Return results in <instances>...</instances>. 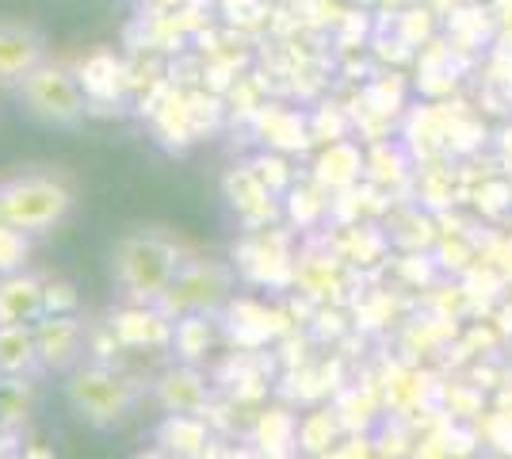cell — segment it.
<instances>
[{
  "label": "cell",
  "mask_w": 512,
  "mask_h": 459,
  "mask_svg": "<svg viewBox=\"0 0 512 459\" xmlns=\"http://www.w3.org/2000/svg\"><path fill=\"white\" fill-rule=\"evenodd\" d=\"M127 272H134V284L138 287H161L169 276V253L161 245L150 241H138L127 249Z\"/></svg>",
  "instance_id": "obj_4"
},
{
  "label": "cell",
  "mask_w": 512,
  "mask_h": 459,
  "mask_svg": "<svg viewBox=\"0 0 512 459\" xmlns=\"http://www.w3.org/2000/svg\"><path fill=\"white\" fill-rule=\"evenodd\" d=\"M20 100L27 104L31 115H39L43 123H58L69 127L85 115V88L81 81L62 66L43 62L39 69H31L20 81Z\"/></svg>",
  "instance_id": "obj_2"
},
{
  "label": "cell",
  "mask_w": 512,
  "mask_h": 459,
  "mask_svg": "<svg viewBox=\"0 0 512 459\" xmlns=\"http://www.w3.org/2000/svg\"><path fill=\"white\" fill-rule=\"evenodd\" d=\"M69 188L62 180L43 173L12 176L8 184H0V215L16 230H46L69 211Z\"/></svg>",
  "instance_id": "obj_1"
},
{
  "label": "cell",
  "mask_w": 512,
  "mask_h": 459,
  "mask_svg": "<svg viewBox=\"0 0 512 459\" xmlns=\"http://www.w3.org/2000/svg\"><path fill=\"white\" fill-rule=\"evenodd\" d=\"M46 62V35L27 20L0 16V85H20L31 69Z\"/></svg>",
  "instance_id": "obj_3"
}]
</instances>
